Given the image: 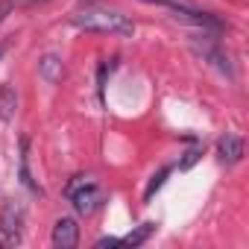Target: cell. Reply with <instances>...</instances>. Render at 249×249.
Wrapping results in <instances>:
<instances>
[{
	"label": "cell",
	"instance_id": "cell-1",
	"mask_svg": "<svg viewBox=\"0 0 249 249\" xmlns=\"http://www.w3.org/2000/svg\"><path fill=\"white\" fill-rule=\"evenodd\" d=\"M73 24L85 33H106V36H132L135 24L111 9H82L73 15Z\"/></svg>",
	"mask_w": 249,
	"mask_h": 249
},
{
	"label": "cell",
	"instance_id": "cell-2",
	"mask_svg": "<svg viewBox=\"0 0 249 249\" xmlns=\"http://www.w3.org/2000/svg\"><path fill=\"white\" fill-rule=\"evenodd\" d=\"M68 199L73 202V208H76L79 214H94V211L100 208V202H103V191H100V185H97L94 179L76 176V179L68 185Z\"/></svg>",
	"mask_w": 249,
	"mask_h": 249
},
{
	"label": "cell",
	"instance_id": "cell-3",
	"mask_svg": "<svg viewBox=\"0 0 249 249\" xmlns=\"http://www.w3.org/2000/svg\"><path fill=\"white\" fill-rule=\"evenodd\" d=\"M0 229H3V234L9 240H21V234H24V208L18 202L9 199L3 205V211H0Z\"/></svg>",
	"mask_w": 249,
	"mask_h": 249
},
{
	"label": "cell",
	"instance_id": "cell-4",
	"mask_svg": "<svg viewBox=\"0 0 249 249\" xmlns=\"http://www.w3.org/2000/svg\"><path fill=\"white\" fill-rule=\"evenodd\" d=\"M76 240H79V226H76V220H73V217L56 220V226H53V246H56V249H73Z\"/></svg>",
	"mask_w": 249,
	"mask_h": 249
},
{
	"label": "cell",
	"instance_id": "cell-5",
	"mask_svg": "<svg viewBox=\"0 0 249 249\" xmlns=\"http://www.w3.org/2000/svg\"><path fill=\"white\" fill-rule=\"evenodd\" d=\"M217 156H220L223 164H237V161L243 159V141H240L237 135L226 132V135L217 141Z\"/></svg>",
	"mask_w": 249,
	"mask_h": 249
},
{
	"label": "cell",
	"instance_id": "cell-6",
	"mask_svg": "<svg viewBox=\"0 0 249 249\" xmlns=\"http://www.w3.org/2000/svg\"><path fill=\"white\" fill-rule=\"evenodd\" d=\"M38 71H41V76H44L47 82H59V79H62V59L53 56V53H47V56L38 62Z\"/></svg>",
	"mask_w": 249,
	"mask_h": 249
},
{
	"label": "cell",
	"instance_id": "cell-7",
	"mask_svg": "<svg viewBox=\"0 0 249 249\" xmlns=\"http://www.w3.org/2000/svg\"><path fill=\"white\" fill-rule=\"evenodd\" d=\"M15 106H18L15 88L12 85H0V120H9L15 114Z\"/></svg>",
	"mask_w": 249,
	"mask_h": 249
},
{
	"label": "cell",
	"instance_id": "cell-8",
	"mask_svg": "<svg viewBox=\"0 0 249 249\" xmlns=\"http://www.w3.org/2000/svg\"><path fill=\"white\" fill-rule=\"evenodd\" d=\"M153 231H156V223H144V226H138L135 231H129L126 237H120V243H123V246H138V243H144Z\"/></svg>",
	"mask_w": 249,
	"mask_h": 249
},
{
	"label": "cell",
	"instance_id": "cell-9",
	"mask_svg": "<svg viewBox=\"0 0 249 249\" xmlns=\"http://www.w3.org/2000/svg\"><path fill=\"white\" fill-rule=\"evenodd\" d=\"M167 176H170V170L164 167V170H159V173H156V176L150 179V185H147V191H144V199H147V202H150V199L156 196V191H159V188L164 185V179H167Z\"/></svg>",
	"mask_w": 249,
	"mask_h": 249
},
{
	"label": "cell",
	"instance_id": "cell-10",
	"mask_svg": "<svg viewBox=\"0 0 249 249\" xmlns=\"http://www.w3.org/2000/svg\"><path fill=\"white\" fill-rule=\"evenodd\" d=\"M199 159H202V147H194V150H188V153H185V159L179 161V170H191V167H194Z\"/></svg>",
	"mask_w": 249,
	"mask_h": 249
},
{
	"label": "cell",
	"instance_id": "cell-11",
	"mask_svg": "<svg viewBox=\"0 0 249 249\" xmlns=\"http://www.w3.org/2000/svg\"><path fill=\"white\" fill-rule=\"evenodd\" d=\"M144 3H159V6H167V9H194L191 0H144Z\"/></svg>",
	"mask_w": 249,
	"mask_h": 249
},
{
	"label": "cell",
	"instance_id": "cell-12",
	"mask_svg": "<svg viewBox=\"0 0 249 249\" xmlns=\"http://www.w3.org/2000/svg\"><path fill=\"white\" fill-rule=\"evenodd\" d=\"M97 246H100V249H103V246H120V237H103Z\"/></svg>",
	"mask_w": 249,
	"mask_h": 249
},
{
	"label": "cell",
	"instance_id": "cell-13",
	"mask_svg": "<svg viewBox=\"0 0 249 249\" xmlns=\"http://www.w3.org/2000/svg\"><path fill=\"white\" fill-rule=\"evenodd\" d=\"M0 246H3V240H0Z\"/></svg>",
	"mask_w": 249,
	"mask_h": 249
}]
</instances>
